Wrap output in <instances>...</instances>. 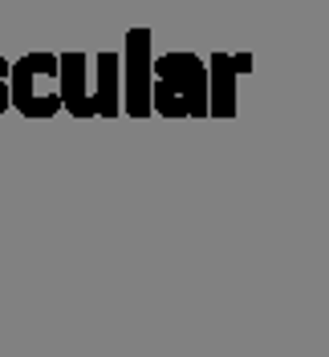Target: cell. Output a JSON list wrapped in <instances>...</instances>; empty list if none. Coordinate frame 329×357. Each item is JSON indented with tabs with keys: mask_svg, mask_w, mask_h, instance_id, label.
<instances>
[{
	"mask_svg": "<svg viewBox=\"0 0 329 357\" xmlns=\"http://www.w3.org/2000/svg\"><path fill=\"white\" fill-rule=\"evenodd\" d=\"M151 114L207 118V61L196 53H167L151 61Z\"/></svg>",
	"mask_w": 329,
	"mask_h": 357,
	"instance_id": "obj_1",
	"label": "cell"
},
{
	"mask_svg": "<svg viewBox=\"0 0 329 357\" xmlns=\"http://www.w3.org/2000/svg\"><path fill=\"white\" fill-rule=\"evenodd\" d=\"M8 106L24 118H53L61 110L57 53H24L17 66H8Z\"/></svg>",
	"mask_w": 329,
	"mask_h": 357,
	"instance_id": "obj_2",
	"label": "cell"
},
{
	"mask_svg": "<svg viewBox=\"0 0 329 357\" xmlns=\"http://www.w3.org/2000/svg\"><path fill=\"white\" fill-rule=\"evenodd\" d=\"M118 61H122V114L126 118H151V33L131 29Z\"/></svg>",
	"mask_w": 329,
	"mask_h": 357,
	"instance_id": "obj_3",
	"label": "cell"
},
{
	"mask_svg": "<svg viewBox=\"0 0 329 357\" xmlns=\"http://www.w3.org/2000/svg\"><path fill=\"white\" fill-rule=\"evenodd\" d=\"M252 69L248 53H212L207 61V114L232 118L236 114V77Z\"/></svg>",
	"mask_w": 329,
	"mask_h": 357,
	"instance_id": "obj_4",
	"label": "cell"
},
{
	"mask_svg": "<svg viewBox=\"0 0 329 357\" xmlns=\"http://www.w3.org/2000/svg\"><path fill=\"white\" fill-rule=\"evenodd\" d=\"M57 93L61 110L73 118H89V57L86 53H57Z\"/></svg>",
	"mask_w": 329,
	"mask_h": 357,
	"instance_id": "obj_5",
	"label": "cell"
},
{
	"mask_svg": "<svg viewBox=\"0 0 329 357\" xmlns=\"http://www.w3.org/2000/svg\"><path fill=\"white\" fill-rule=\"evenodd\" d=\"M94 82H89V110L98 118L122 114V61L118 53H98L94 57Z\"/></svg>",
	"mask_w": 329,
	"mask_h": 357,
	"instance_id": "obj_6",
	"label": "cell"
},
{
	"mask_svg": "<svg viewBox=\"0 0 329 357\" xmlns=\"http://www.w3.org/2000/svg\"><path fill=\"white\" fill-rule=\"evenodd\" d=\"M8 66H13V61L0 57V114L8 110Z\"/></svg>",
	"mask_w": 329,
	"mask_h": 357,
	"instance_id": "obj_7",
	"label": "cell"
}]
</instances>
